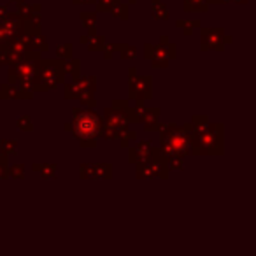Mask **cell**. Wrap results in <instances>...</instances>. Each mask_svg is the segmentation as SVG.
Listing matches in <instances>:
<instances>
[{
  "instance_id": "cell-1",
  "label": "cell",
  "mask_w": 256,
  "mask_h": 256,
  "mask_svg": "<svg viewBox=\"0 0 256 256\" xmlns=\"http://www.w3.org/2000/svg\"><path fill=\"white\" fill-rule=\"evenodd\" d=\"M190 136V153L193 154H223V124L209 123L202 126L182 124Z\"/></svg>"
},
{
  "instance_id": "cell-2",
  "label": "cell",
  "mask_w": 256,
  "mask_h": 256,
  "mask_svg": "<svg viewBox=\"0 0 256 256\" xmlns=\"http://www.w3.org/2000/svg\"><path fill=\"white\" fill-rule=\"evenodd\" d=\"M102 118L93 109L74 107L72 109V121L65 124V130H68L82 148H95L96 139L102 132Z\"/></svg>"
},
{
  "instance_id": "cell-3",
  "label": "cell",
  "mask_w": 256,
  "mask_h": 256,
  "mask_svg": "<svg viewBox=\"0 0 256 256\" xmlns=\"http://www.w3.org/2000/svg\"><path fill=\"white\" fill-rule=\"evenodd\" d=\"M160 132V151L165 158L181 156L186 158L190 154V136L186 134L184 126L174 123L162 124Z\"/></svg>"
},
{
  "instance_id": "cell-4",
  "label": "cell",
  "mask_w": 256,
  "mask_h": 256,
  "mask_svg": "<svg viewBox=\"0 0 256 256\" xmlns=\"http://www.w3.org/2000/svg\"><path fill=\"white\" fill-rule=\"evenodd\" d=\"M95 78H76L72 82L65 84L64 96L67 100H79L82 106L93 109L95 107Z\"/></svg>"
},
{
  "instance_id": "cell-5",
  "label": "cell",
  "mask_w": 256,
  "mask_h": 256,
  "mask_svg": "<svg viewBox=\"0 0 256 256\" xmlns=\"http://www.w3.org/2000/svg\"><path fill=\"white\" fill-rule=\"evenodd\" d=\"M136 165H137V178L139 179H150V178L167 179L168 170H170L167 167V164H165V156L162 154L160 148H153L150 156Z\"/></svg>"
},
{
  "instance_id": "cell-6",
  "label": "cell",
  "mask_w": 256,
  "mask_h": 256,
  "mask_svg": "<svg viewBox=\"0 0 256 256\" xmlns=\"http://www.w3.org/2000/svg\"><path fill=\"white\" fill-rule=\"evenodd\" d=\"M64 68L62 65L53 64L50 60L48 64H39V70H37V78L34 82V90L37 92H48V90L56 88L58 84L64 82Z\"/></svg>"
},
{
  "instance_id": "cell-7",
  "label": "cell",
  "mask_w": 256,
  "mask_h": 256,
  "mask_svg": "<svg viewBox=\"0 0 256 256\" xmlns=\"http://www.w3.org/2000/svg\"><path fill=\"white\" fill-rule=\"evenodd\" d=\"M130 79H128V95L132 100H140L146 102L153 96L151 92V78H144V76H137V70L132 68L130 70Z\"/></svg>"
},
{
  "instance_id": "cell-8",
  "label": "cell",
  "mask_w": 256,
  "mask_h": 256,
  "mask_svg": "<svg viewBox=\"0 0 256 256\" xmlns=\"http://www.w3.org/2000/svg\"><path fill=\"white\" fill-rule=\"evenodd\" d=\"M79 178L81 179H110L112 178V165L110 164H82L79 167Z\"/></svg>"
},
{
  "instance_id": "cell-9",
  "label": "cell",
  "mask_w": 256,
  "mask_h": 256,
  "mask_svg": "<svg viewBox=\"0 0 256 256\" xmlns=\"http://www.w3.org/2000/svg\"><path fill=\"white\" fill-rule=\"evenodd\" d=\"M104 124L114 128L118 132H123L124 128H128L130 121H128V114L121 109H116V107H107L104 110V118H102Z\"/></svg>"
},
{
  "instance_id": "cell-10",
  "label": "cell",
  "mask_w": 256,
  "mask_h": 256,
  "mask_svg": "<svg viewBox=\"0 0 256 256\" xmlns=\"http://www.w3.org/2000/svg\"><path fill=\"white\" fill-rule=\"evenodd\" d=\"M128 164H139L144 162L153 151V140H139L136 146H128Z\"/></svg>"
},
{
  "instance_id": "cell-11",
  "label": "cell",
  "mask_w": 256,
  "mask_h": 256,
  "mask_svg": "<svg viewBox=\"0 0 256 256\" xmlns=\"http://www.w3.org/2000/svg\"><path fill=\"white\" fill-rule=\"evenodd\" d=\"M32 168L36 172H39L42 179H54L58 172V167L54 164H36Z\"/></svg>"
},
{
  "instance_id": "cell-12",
  "label": "cell",
  "mask_w": 256,
  "mask_h": 256,
  "mask_svg": "<svg viewBox=\"0 0 256 256\" xmlns=\"http://www.w3.org/2000/svg\"><path fill=\"white\" fill-rule=\"evenodd\" d=\"M16 146H18V142H16L14 139H2L0 140V151H2L4 156H12V154L16 153Z\"/></svg>"
},
{
  "instance_id": "cell-13",
  "label": "cell",
  "mask_w": 256,
  "mask_h": 256,
  "mask_svg": "<svg viewBox=\"0 0 256 256\" xmlns=\"http://www.w3.org/2000/svg\"><path fill=\"white\" fill-rule=\"evenodd\" d=\"M118 140H120L121 148H128V146H130V142L137 140V132H134V130H128V128H124L123 132L120 134V137H118Z\"/></svg>"
},
{
  "instance_id": "cell-14",
  "label": "cell",
  "mask_w": 256,
  "mask_h": 256,
  "mask_svg": "<svg viewBox=\"0 0 256 256\" xmlns=\"http://www.w3.org/2000/svg\"><path fill=\"white\" fill-rule=\"evenodd\" d=\"M9 178H12V179H23L25 178V165L18 164V165L9 167Z\"/></svg>"
},
{
  "instance_id": "cell-15",
  "label": "cell",
  "mask_w": 256,
  "mask_h": 256,
  "mask_svg": "<svg viewBox=\"0 0 256 256\" xmlns=\"http://www.w3.org/2000/svg\"><path fill=\"white\" fill-rule=\"evenodd\" d=\"M16 124H18V128L23 130V132H32V128H34L32 118L30 116H22L18 121H16Z\"/></svg>"
},
{
  "instance_id": "cell-16",
  "label": "cell",
  "mask_w": 256,
  "mask_h": 256,
  "mask_svg": "<svg viewBox=\"0 0 256 256\" xmlns=\"http://www.w3.org/2000/svg\"><path fill=\"white\" fill-rule=\"evenodd\" d=\"M165 164H167L168 168L181 170V168H182V158L181 156H167V158H165Z\"/></svg>"
},
{
  "instance_id": "cell-17",
  "label": "cell",
  "mask_w": 256,
  "mask_h": 256,
  "mask_svg": "<svg viewBox=\"0 0 256 256\" xmlns=\"http://www.w3.org/2000/svg\"><path fill=\"white\" fill-rule=\"evenodd\" d=\"M9 178V160L8 156L0 154V179H8Z\"/></svg>"
},
{
  "instance_id": "cell-18",
  "label": "cell",
  "mask_w": 256,
  "mask_h": 256,
  "mask_svg": "<svg viewBox=\"0 0 256 256\" xmlns=\"http://www.w3.org/2000/svg\"><path fill=\"white\" fill-rule=\"evenodd\" d=\"M70 46H64V48H58V54H62V56H70V50H68Z\"/></svg>"
}]
</instances>
